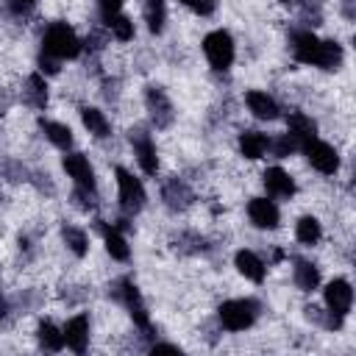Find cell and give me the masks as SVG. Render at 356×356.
I'll use <instances>...</instances> for the list:
<instances>
[{
    "label": "cell",
    "instance_id": "obj_1",
    "mask_svg": "<svg viewBox=\"0 0 356 356\" xmlns=\"http://www.w3.org/2000/svg\"><path fill=\"white\" fill-rule=\"evenodd\" d=\"M292 56L300 64H312L320 70H339L342 67V47L334 39H317L312 28H292L289 31Z\"/></svg>",
    "mask_w": 356,
    "mask_h": 356
},
{
    "label": "cell",
    "instance_id": "obj_2",
    "mask_svg": "<svg viewBox=\"0 0 356 356\" xmlns=\"http://www.w3.org/2000/svg\"><path fill=\"white\" fill-rule=\"evenodd\" d=\"M108 295H111L117 303H122V306H125V312L131 314L134 325H136L142 334H147V337L153 334L150 314H147V303H145V298H142L139 286H136L128 275H122V278H117L114 284H108Z\"/></svg>",
    "mask_w": 356,
    "mask_h": 356
},
{
    "label": "cell",
    "instance_id": "obj_3",
    "mask_svg": "<svg viewBox=\"0 0 356 356\" xmlns=\"http://www.w3.org/2000/svg\"><path fill=\"white\" fill-rule=\"evenodd\" d=\"M81 50H83V44L67 22H50L44 28V33H42V53L44 56H50L56 61H64V58L81 56Z\"/></svg>",
    "mask_w": 356,
    "mask_h": 356
},
{
    "label": "cell",
    "instance_id": "obj_4",
    "mask_svg": "<svg viewBox=\"0 0 356 356\" xmlns=\"http://www.w3.org/2000/svg\"><path fill=\"white\" fill-rule=\"evenodd\" d=\"M259 312H261V303L256 298H236L217 306V320L225 331H245L256 323Z\"/></svg>",
    "mask_w": 356,
    "mask_h": 356
},
{
    "label": "cell",
    "instance_id": "obj_5",
    "mask_svg": "<svg viewBox=\"0 0 356 356\" xmlns=\"http://www.w3.org/2000/svg\"><path fill=\"white\" fill-rule=\"evenodd\" d=\"M114 175H117V189H120V211H122V217L131 220V217H136L145 209V200H147L145 186L125 167H117Z\"/></svg>",
    "mask_w": 356,
    "mask_h": 356
},
{
    "label": "cell",
    "instance_id": "obj_6",
    "mask_svg": "<svg viewBox=\"0 0 356 356\" xmlns=\"http://www.w3.org/2000/svg\"><path fill=\"white\" fill-rule=\"evenodd\" d=\"M203 53H206L211 70L225 72V70L234 64V39H231V33L222 31V28L206 33V39H203Z\"/></svg>",
    "mask_w": 356,
    "mask_h": 356
},
{
    "label": "cell",
    "instance_id": "obj_7",
    "mask_svg": "<svg viewBox=\"0 0 356 356\" xmlns=\"http://www.w3.org/2000/svg\"><path fill=\"white\" fill-rule=\"evenodd\" d=\"M128 142H131V147H134V156H136L142 172H145V175H156V172H159V150H156V142H153V136L147 134V128L134 125V128L128 131Z\"/></svg>",
    "mask_w": 356,
    "mask_h": 356
},
{
    "label": "cell",
    "instance_id": "obj_8",
    "mask_svg": "<svg viewBox=\"0 0 356 356\" xmlns=\"http://www.w3.org/2000/svg\"><path fill=\"white\" fill-rule=\"evenodd\" d=\"M300 150H303V156L309 159V164H312L317 172L334 175V172L339 170V156H337V150H334L328 142H320V139L314 136V139L303 142Z\"/></svg>",
    "mask_w": 356,
    "mask_h": 356
},
{
    "label": "cell",
    "instance_id": "obj_9",
    "mask_svg": "<svg viewBox=\"0 0 356 356\" xmlns=\"http://www.w3.org/2000/svg\"><path fill=\"white\" fill-rule=\"evenodd\" d=\"M145 108H147V117L156 128H170L172 120H175L172 103H170V97L161 86H147L145 89Z\"/></svg>",
    "mask_w": 356,
    "mask_h": 356
},
{
    "label": "cell",
    "instance_id": "obj_10",
    "mask_svg": "<svg viewBox=\"0 0 356 356\" xmlns=\"http://www.w3.org/2000/svg\"><path fill=\"white\" fill-rule=\"evenodd\" d=\"M161 200L170 211H186L192 203H195V192L189 189V184L178 175H170L164 178L161 184Z\"/></svg>",
    "mask_w": 356,
    "mask_h": 356
},
{
    "label": "cell",
    "instance_id": "obj_11",
    "mask_svg": "<svg viewBox=\"0 0 356 356\" xmlns=\"http://www.w3.org/2000/svg\"><path fill=\"white\" fill-rule=\"evenodd\" d=\"M64 170H67V175L75 181V186L97 189V181H95V170H92L89 159H86L83 153H67V156H64Z\"/></svg>",
    "mask_w": 356,
    "mask_h": 356
},
{
    "label": "cell",
    "instance_id": "obj_12",
    "mask_svg": "<svg viewBox=\"0 0 356 356\" xmlns=\"http://www.w3.org/2000/svg\"><path fill=\"white\" fill-rule=\"evenodd\" d=\"M248 217H250V222H253L256 228L273 231V228H278L281 211H278V206H275L273 200H267V197H253V200L248 203Z\"/></svg>",
    "mask_w": 356,
    "mask_h": 356
},
{
    "label": "cell",
    "instance_id": "obj_13",
    "mask_svg": "<svg viewBox=\"0 0 356 356\" xmlns=\"http://www.w3.org/2000/svg\"><path fill=\"white\" fill-rule=\"evenodd\" d=\"M95 228L100 231V236H103L106 250L111 253V259H117V261H128L131 259V248H128V242H125V236H122V231L117 225H111L106 220H95Z\"/></svg>",
    "mask_w": 356,
    "mask_h": 356
},
{
    "label": "cell",
    "instance_id": "obj_14",
    "mask_svg": "<svg viewBox=\"0 0 356 356\" xmlns=\"http://www.w3.org/2000/svg\"><path fill=\"white\" fill-rule=\"evenodd\" d=\"M325 306L331 309V312H337V314H348L350 312V306H353V289H350V284L345 281V278H334L328 286H325Z\"/></svg>",
    "mask_w": 356,
    "mask_h": 356
},
{
    "label": "cell",
    "instance_id": "obj_15",
    "mask_svg": "<svg viewBox=\"0 0 356 356\" xmlns=\"http://www.w3.org/2000/svg\"><path fill=\"white\" fill-rule=\"evenodd\" d=\"M61 334H64V342H67L70 350L83 353L86 345H89V317H86V314H75V317H70Z\"/></svg>",
    "mask_w": 356,
    "mask_h": 356
},
{
    "label": "cell",
    "instance_id": "obj_16",
    "mask_svg": "<svg viewBox=\"0 0 356 356\" xmlns=\"http://www.w3.org/2000/svg\"><path fill=\"white\" fill-rule=\"evenodd\" d=\"M261 178H264V189H267L270 197H281V200H286V197L295 195V181H292V175H289L286 170H281V167H270V170H264Z\"/></svg>",
    "mask_w": 356,
    "mask_h": 356
},
{
    "label": "cell",
    "instance_id": "obj_17",
    "mask_svg": "<svg viewBox=\"0 0 356 356\" xmlns=\"http://www.w3.org/2000/svg\"><path fill=\"white\" fill-rule=\"evenodd\" d=\"M22 103L36 108V111H42L47 106V83H44L42 72H33V75L25 78V83H22Z\"/></svg>",
    "mask_w": 356,
    "mask_h": 356
},
{
    "label": "cell",
    "instance_id": "obj_18",
    "mask_svg": "<svg viewBox=\"0 0 356 356\" xmlns=\"http://www.w3.org/2000/svg\"><path fill=\"white\" fill-rule=\"evenodd\" d=\"M245 103H248V108H250V114L256 120H275L278 111H281L278 103H275V97H270L267 92H259V89H250L245 95Z\"/></svg>",
    "mask_w": 356,
    "mask_h": 356
},
{
    "label": "cell",
    "instance_id": "obj_19",
    "mask_svg": "<svg viewBox=\"0 0 356 356\" xmlns=\"http://www.w3.org/2000/svg\"><path fill=\"white\" fill-rule=\"evenodd\" d=\"M234 264H236V270H239L248 281H253V284H261L264 275H267V264H264L253 250H236Z\"/></svg>",
    "mask_w": 356,
    "mask_h": 356
},
{
    "label": "cell",
    "instance_id": "obj_20",
    "mask_svg": "<svg viewBox=\"0 0 356 356\" xmlns=\"http://www.w3.org/2000/svg\"><path fill=\"white\" fill-rule=\"evenodd\" d=\"M292 281L300 292H314L317 284H320V267L309 259H295V267H292Z\"/></svg>",
    "mask_w": 356,
    "mask_h": 356
},
{
    "label": "cell",
    "instance_id": "obj_21",
    "mask_svg": "<svg viewBox=\"0 0 356 356\" xmlns=\"http://www.w3.org/2000/svg\"><path fill=\"white\" fill-rule=\"evenodd\" d=\"M286 134L298 142V147L303 145V142H309V139H314L317 136V125H314V120L312 117H306L303 111H292L289 117H286Z\"/></svg>",
    "mask_w": 356,
    "mask_h": 356
},
{
    "label": "cell",
    "instance_id": "obj_22",
    "mask_svg": "<svg viewBox=\"0 0 356 356\" xmlns=\"http://www.w3.org/2000/svg\"><path fill=\"white\" fill-rule=\"evenodd\" d=\"M81 122L89 134H95L97 139H106L111 134V122L106 120V114L100 108H92V106H83L81 108Z\"/></svg>",
    "mask_w": 356,
    "mask_h": 356
},
{
    "label": "cell",
    "instance_id": "obj_23",
    "mask_svg": "<svg viewBox=\"0 0 356 356\" xmlns=\"http://www.w3.org/2000/svg\"><path fill=\"white\" fill-rule=\"evenodd\" d=\"M39 128H42V134H44L58 150H70V147H72V131H70L64 122H56V120H39Z\"/></svg>",
    "mask_w": 356,
    "mask_h": 356
},
{
    "label": "cell",
    "instance_id": "obj_24",
    "mask_svg": "<svg viewBox=\"0 0 356 356\" xmlns=\"http://www.w3.org/2000/svg\"><path fill=\"white\" fill-rule=\"evenodd\" d=\"M267 150V136L261 131H245L239 134V153L245 159H261Z\"/></svg>",
    "mask_w": 356,
    "mask_h": 356
},
{
    "label": "cell",
    "instance_id": "obj_25",
    "mask_svg": "<svg viewBox=\"0 0 356 356\" xmlns=\"http://www.w3.org/2000/svg\"><path fill=\"white\" fill-rule=\"evenodd\" d=\"M36 339H39V348H42V350H50V353H58V350L64 348V334H61L53 323H47V320L39 323Z\"/></svg>",
    "mask_w": 356,
    "mask_h": 356
},
{
    "label": "cell",
    "instance_id": "obj_26",
    "mask_svg": "<svg viewBox=\"0 0 356 356\" xmlns=\"http://www.w3.org/2000/svg\"><path fill=\"white\" fill-rule=\"evenodd\" d=\"M145 22L150 33H161L167 22V3L164 0H145Z\"/></svg>",
    "mask_w": 356,
    "mask_h": 356
},
{
    "label": "cell",
    "instance_id": "obj_27",
    "mask_svg": "<svg viewBox=\"0 0 356 356\" xmlns=\"http://www.w3.org/2000/svg\"><path fill=\"white\" fill-rule=\"evenodd\" d=\"M295 236H298V242H303V245H317L320 236H323V228H320L317 217H309V214L300 217L298 225H295Z\"/></svg>",
    "mask_w": 356,
    "mask_h": 356
},
{
    "label": "cell",
    "instance_id": "obj_28",
    "mask_svg": "<svg viewBox=\"0 0 356 356\" xmlns=\"http://www.w3.org/2000/svg\"><path fill=\"white\" fill-rule=\"evenodd\" d=\"M61 239H64V245H67L78 259L86 256V250H89V239H86V234H83L81 228H75V225H61Z\"/></svg>",
    "mask_w": 356,
    "mask_h": 356
},
{
    "label": "cell",
    "instance_id": "obj_29",
    "mask_svg": "<svg viewBox=\"0 0 356 356\" xmlns=\"http://www.w3.org/2000/svg\"><path fill=\"white\" fill-rule=\"evenodd\" d=\"M172 242H175V250H181V253H209V239L195 231H184Z\"/></svg>",
    "mask_w": 356,
    "mask_h": 356
},
{
    "label": "cell",
    "instance_id": "obj_30",
    "mask_svg": "<svg viewBox=\"0 0 356 356\" xmlns=\"http://www.w3.org/2000/svg\"><path fill=\"white\" fill-rule=\"evenodd\" d=\"M306 312V317L312 320V323H317V325H323V328H331V331H337V328H342V314H337V312H323V309H317V306H306L303 309Z\"/></svg>",
    "mask_w": 356,
    "mask_h": 356
},
{
    "label": "cell",
    "instance_id": "obj_31",
    "mask_svg": "<svg viewBox=\"0 0 356 356\" xmlns=\"http://www.w3.org/2000/svg\"><path fill=\"white\" fill-rule=\"evenodd\" d=\"M106 25L114 33V39H120V42H131L134 39V22L125 14H114L111 19H106Z\"/></svg>",
    "mask_w": 356,
    "mask_h": 356
},
{
    "label": "cell",
    "instance_id": "obj_32",
    "mask_svg": "<svg viewBox=\"0 0 356 356\" xmlns=\"http://www.w3.org/2000/svg\"><path fill=\"white\" fill-rule=\"evenodd\" d=\"M267 150H273L275 159H286L292 150H298V142L289 136V134H281L275 139H267Z\"/></svg>",
    "mask_w": 356,
    "mask_h": 356
},
{
    "label": "cell",
    "instance_id": "obj_33",
    "mask_svg": "<svg viewBox=\"0 0 356 356\" xmlns=\"http://www.w3.org/2000/svg\"><path fill=\"white\" fill-rule=\"evenodd\" d=\"M72 203H75L81 211H95V209H97V189L75 186V189H72Z\"/></svg>",
    "mask_w": 356,
    "mask_h": 356
},
{
    "label": "cell",
    "instance_id": "obj_34",
    "mask_svg": "<svg viewBox=\"0 0 356 356\" xmlns=\"http://www.w3.org/2000/svg\"><path fill=\"white\" fill-rule=\"evenodd\" d=\"M300 19L303 25H320L323 19V3L320 0H300Z\"/></svg>",
    "mask_w": 356,
    "mask_h": 356
},
{
    "label": "cell",
    "instance_id": "obj_35",
    "mask_svg": "<svg viewBox=\"0 0 356 356\" xmlns=\"http://www.w3.org/2000/svg\"><path fill=\"white\" fill-rule=\"evenodd\" d=\"M3 175H6L8 181H14V184H19V181H28V178H31L28 167H25L22 161H14V159L3 161Z\"/></svg>",
    "mask_w": 356,
    "mask_h": 356
},
{
    "label": "cell",
    "instance_id": "obj_36",
    "mask_svg": "<svg viewBox=\"0 0 356 356\" xmlns=\"http://www.w3.org/2000/svg\"><path fill=\"white\" fill-rule=\"evenodd\" d=\"M178 3H184L186 8H192V11L200 14V17H209V14H214V8H217V0H178Z\"/></svg>",
    "mask_w": 356,
    "mask_h": 356
},
{
    "label": "cell",
    "instance_id": "obj_37",
    "mask_svg": "<svg viewBox=\"0 0 356 356\" xmlns=\"http://www.w3.org/2000/svg\"><path fill=\"white\" fill-rule=\"evenodd\" d=\"M28 181H33V186H36L39 192H44V195H53V192H56V186H53V181H50L47 172H31Z\"/></svg>",
    "mask_w": 356,
    "mask_h": 356
},
{
    "label": "cell",
    "instance_id": "obj_38",
    "mask_svg": "<svg viewBox=\"0 0 356 356\" xmlns=\"http://www.w3.org/2000/svg\"><path fill=\"white\" fill-rule=\"evenodd\" d=\"M120 8H122V0H97V11L103 19H111L114 14H120Z\"/></svg>",
    "mask_w": 356,
    "mask_h": 356
},
{
    "label": "cell",
    "instance_id": "obj_39",
    "mask_svg": "<svg viewBox=\"0 0 356 356\" xmlns=\"http://www.w3.org/2000/svg\"><path fill=\"white\" fill-rule=\"evenodd\" d=\"M33 6H36V0H8V11L14 17H28L33 11Z\"/></svg>",
    "mask_w": 356,
    "mask_h": 356
},
{
    "label": "cell",
    "instance_id": "obj_40",
    "mask_svg": "<svg viewBox=\"0 0 356 356\" xmlns=\"http://www.w3.org/2000/svg\"><path fill=\"white\" fill-rule=\"evenodd\" d=\"M39 70L47 72V75H56L58 72V61L50 58V56H44V53H39Z\"/></svg>",
    "mask_w": 356,
    "mask_h": 356
},
{
    "label": "cell",
    "instance_id": "obj_41",
    "mask_svg": "<svg viewBox=\"0 0 356 356\" xmlns=\"http://www.w3.org/2000/svg\"><path fill=\"white\" fill-rule=\"evenodd\" d=\"M150 353H181V345H172V342H153V345H150Z\"/></svg>",
    "mask_w": 356,
    "mask_h": 356
},
{
    "label": "cell",
    "instance_id": "obj_42",
    "mask_svg": "<svg viewBox=\"0 0 356 356\" xmlns=\"http://www.w3.org/2000/svg\"><path fill=\"white\" fill-rule=\"evenodd\" d=\"M342 14L345 19H356V0H342Z\"/></svg>",
    "mask_w": 356,
    "mask_h": 356
},
{
    "label": "cell",
    "instance_id": "obj_43",
    "mask_svg": "<svg viewBox=\"0 0 356 356\" xmlns=\"http://www.w3.org/2000/svg\"><path fill=\"white\" fill-rule=\"evenodd\" d=\"M8 111V95H6V89L0 86V117Z\"/></svg>",
    "mask_w": 356,
    "mask_h": 356
},
{
    "label": "cell",
    "instance_id": "obj_44",
    "mask_svg": "<svg viewBox=\"0 0 356 356\" xmlns=\"http://www.w3.org/2000/svg\"><path fill=\"white\" fill-rule=\"evenodd\" d=\"M6 314H8V303H6V300H3V295H0V320H3Z\"/></svg>",
    "mask_w": 356,
    "mask_h": 356
}]
</instances>
